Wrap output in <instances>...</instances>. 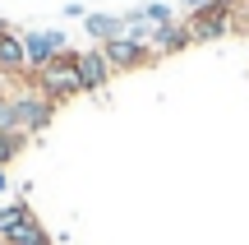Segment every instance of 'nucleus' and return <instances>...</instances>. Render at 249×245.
I'll return each instance as SVG.
<instances>
[{
    "instance_id": "nucleus-1",
    "label": "nucleus",
    "mask_w": 249,
    "mask_h": 245,
    "mask_svg": "<svg viewBox=\"0 0 249 245\" xmlns=\"http://www.w3.org/2000/svg\"><path fill=\"white\" fill-rule=\"evenodd\" d=\"M23 88L42 93V97H46V102H55V107H65V102L83 97V83H79V51H74V46H65V51L55 56L46 70L23 74Z\"/></svg>"
},
{
    "instance_id": "nucleus-2",
    "label": "nucleus",
    "mask_w": 249,
    "mask_h": 245,
    "mask_svg": "<svg viewBox=\"0 0 249 245\" xmlns=\"http://www.w3.org/2000/svg\"><path fill=\"white\" fill-rule=\"evenodd\" d=\"M235 5L240 0H208V5L189 9L185 28H189V42L194 46H217L226 37H235Z\"/></svg>"
},
{
    "instance_id": "nucleus-3",
    "label": "nucleus",
    "mask_w": 249,
    "mask_h": 245,
    "mask_svg": "<svg viewBox=\"0 0 249 245\" xmlns=\"http://www.w3.org/2000/svg\"><path fill=\"white\" fill-rule=\"evenodd\" d=\"M51 120H55V102H46L42 93L18 88L14 97H9V130H14V134L37 139L42 130H51Z\"/></svg>"
},
{
    "instance_id": "nucleus-4",
    "label": "nucleus",
    "mask_w": 249,
    "mask_h": 245,
    "mask_svg": "<svg viewBox=\"0 0 249 245\" xmlns=\"http://www.w3.org/2000/svg\"><path fill=\"white\" fill-rule=\"evenodd\" d=\"M107 60H111V70L116 74H134V70H148L157 56H152V46L148 42H134V37H111L107 46Z\"/></svg>"
},
{
    "instance_id": "nucleus-5",
    "label": "nucleus",
    "mask_w": 249,
    "mask_h": 245,
    "mask_svg": "<svg viewBox=\"0 0 249 245\" xmlns=\"http://www.w3.org/2000/svg\"><path fill=\"white\" fill-rule=\"evenodd\" d=\"M79 83H83V93H92V97L116 83V70H111V60H107L102 46H83L79 51Z\"/></svg>"
},
{
    "instance_id": "nucleus-6",
    "label": "nucleus",
    "mask_w": 249,
    "mask_h": 245,
    "mask_svg": "<svg viewBox=\"0 0 249 245\" xmlns=\"http://www.w3.org/2000/svg\"><path fill=\"white\" fill-rule=\"evenodd\" d=\"M65 33H55V28H42V33H23V56H28V74L46 70V65L55 60V56L65 51Z\"/></svg>"
},
{
    "instance_id": "nucleus-7",
    "label": "nucleus",
    "mask_w": 249,
    "mask_h": 245,
    "mask_svg": "<svg viewBox=\"0 0 249 245\" xmlns=\"http://www.w3.org/2000/svg\"><path fill=\"white\" fill-rule=\"evenodd\" d=\"M0 74H5V79H23V74H28L23 33H14L9 23H0Z\"/></svg>"
},
{
    "instance_id": "nucleus-8",
    "label": "nucleus",
    "mask_w": 249,
    "mask_h": 245,
    "mask_svg": "<svg viewBox=\"0 0 249 245\" xmlns=\"http://www.w3.org/2000/svg\"><path fill=\"white\" fill-rule=\"evenodd\" d=\"M152 56H157V60H166V56H180V51H189V28H185V19H171L166 28H157V33H152Z\"/></svg>"
},
{
    "instance_id": "nucleus-9",
    "label": "nucleus",
    "mask_w": 249,
    "mask_h": 245,
    "mask_svg": "<svg viewBox=\"0 0 249 245\" xmlns=\"http://www.w3.org/2000/svg\"><path fill=\"white\" fill-rule=\"evenodd\" d=\"M83 33L92 37V46H107L111 37H124V14H88Z\"/></svg>"
},
{
    "instance_id": "nucleus-10",
    "label": "nucleus",
    "mask_w": 249,
    "mask_h": 245,
    "mask_svg": "<svg viewBox=\"0 0 249 245\" xmlns=\"http://www.w3.org/2000/svg\"><path fill=\"white\" fill-rule=\"evenodd\" d=\"M0 245H55V241H51V231L37 222V213H33V218H23L14 231H5V236H0Z\"/></svg>"
},
{
    "instance_id": "nucleus-11",
    "label": "nucleus",
    "mask_w": 249,
    "mask_h": 245,
    "mask_svg": "<svg viewBox=\"0 0 249 245\" xmlns=\"http://www.w3.org/2000/svg\"><path fill=\"white\" fill-rule=\"evenodd\" d=\"M23 218H33V204H28V199H14V204H5V208H0V236H5V231H14Z\"/></svg>"
},
{
    "instance_id": "nucleus-12",
    "label": "nucleus",
    "mask_w": 249,
    "mask_h": 245,
    "mask_svg": "<svg viewBox=\"0 0 249 245\" xmlns=\"http://www.w3.org/2000/svg\"><path fill=\"white\" fill-rule=\"evenodd\" d=\"M139 14L148 19L152 28H166L171 19H176V14H171V5H166V0H148V5H139Z\"/></svg>"
},
{
    "instance_id": "nucleus-13",
    "label": "nucleus",
    "mask_w": 249,
    "mask_h": 245,
    "mask_svg": "<svg viewBox=\"0 0 249 245\" xmlns=\"http://www.w3.org/2000/svg\"><path fill=\"white\" fill-rule=\"evenodd\" d=\"M65 19H79V23H83V19H88V9H83V5H65Z\"/></svg>"
},
{
    "instance_id": "nucleus-14",
    "label": "nucleus",
    "mask_w": 249,
    "mask_h": 245,
    "mask_svg": "<svg viewBox=\"0 0 249 245\" xmlns=\"http://www.w3.org/2000/svg\"><path fill=\"white\" fill-rule=\"evenodd\" d=\"M176 5H180V9H185V14H189V9H198V5H208V0H176Z\"/></svg>"
},
{
    "instance_id": "nucleus-15",
    "label": "nucleus",
    "mask_w": 249,
    "mask_h": 245,
    "mask_svg": "<svg viewBox=\"0 0 249 245\" xmlns=\"http://www.w3.org/2000/svg\"><path fill=\"white\" fill-rule=\"evenodd\" d=\"M5 190H9V171L0 167V194H5Z\"/></svg>"
}]
</instances>
